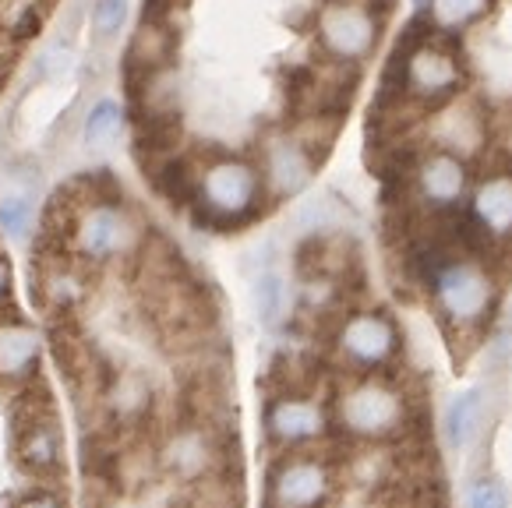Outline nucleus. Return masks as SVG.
<instances>
[{
  "mask_svg": "<svg viewBox=\"0 0 512 508\" xmlns=\"http://www.w3.org/2000/svg\"><path fill=\"white\" fill-rule=\"evenodd\" d=\"M269 191L262 170L251 156L241 152H216L191 170V205L198 219L209 226H244L262 216Z\"/></svg>",
  "mask_w": 512,
  "mask_h": 508,
  "instance_id": "obj_1",
  "label": "nucleus"
},
{
  "mask_svg": "<svg viewBox=\"0 0 512 508\" xmlns=\"http://www.w3.org/2000/svg\"><path fill=\"white\" fill-rule=\"evenodd\" d=\"M145 240L149 237H145L142 216L131 205H124L121 195L75 202L71 205L68 226L61 233L64 251L75 254L78 262H85L89 269L121 262V258H135L145 247Z\"/></svg>",
  "mask_w": 512,
  "mask_h": 508,
  "instance_id": "obj_2",
  "label": "nucleus"
},
{
  "mask_svg": "<svg viewBox=\"0 0 512 508\" xmlns=\"http://www.w3.org/2000/svg\"><path fill=\"white\" fill-rule=\"evenodd\" d=\"M332 424L339 434H347L364 445L400 438L410 427V396L403 385L382 371L354 374L332 396Z\"/></svg>",
  "mask_w": 512,
  "mask_h": 508,
  "instance_id": "obj_3",
  "label": "nucleus"
},
{
  "mask_svg": "<svg viewBox=\"0 0 512 508\" xmlns=\"http://www.w3.org/2000/svg\"><path fill=\"white\" fill-rule=\"evenodd\" d=\"M428 290L438 318L452 332H477L488 325L498 304V279L484 258L470 251L435 254L428 269Z\"/></svg>",
  "mask_w": 512,
  "mask_h": 508,
  "instance_id": "obj_4",
  "label": "nucleus"
},
{
  "mask_svg": "<svg viewBox=\"0 0 512 508\" xmlns=\"http://www.w3.org/2000/svg\"><path fill=\"white\" fill-rule=\"evenodd\" d=\"M392 75H396V96L421 110H435L467 89V64L460 50L449 36H435V32L403 43Z\"/></svg>",
  "mask_w": 512,
  "mask_h": 508,
  "instance_id": "obj_5",
  "label": "nucleus"
},
{
  "mask_svg": "<svg viewBox=\"0 0 512 508\" xmlns=\"http://www.w3.org/2000/svg\"><path fill=\"white\" fill-rule=\"evenodd\" d=\"M385 18L375 0H325L315 15V43L329 64L361 68L382 43Z\"/></svg>",
  "mask_w": 512,
  "mask_h": 508,
  "instance_id": "obj_6",
  "label": "nucleus"
},
{
  "mask_svg": "<svg viewBox=\"0 0 512 508\" xmlns=\"http://www.w3.org/2000/svg\"><path fill=\"white\" fill-rule=\"evenodd\" d=\"M332 350H336L339 364L354 374L389 371L403 350L400 325L389 311H378V307L350 311L339 318L336 332H332Z\"/></svg>",
  "mask_w": 512,
  "mask_h": 508,
  "instance_id": "obj_7",
  "label": "nucleus"
},
{
  "mask_svg": "<svg viewBox=\"0 0 512 508\" xmlns=\"http://www.w3.org/2000/svg\"><path fill=\"white\" fill-rule=\"evenodd\" d=\"M255 163L262 170L269 202H294L311 187L318 166H322V156L297 135L294 127H279V131H269L262 138Z\"/></svg>",
  "mask_w": 512,
  "mask_h": 508,
  "instance_id": "obj_8",
  "label": "nucleus"
},
{
  "mask_svg": "<svg viewBox=\"0 0 512 508\" xmlns=\"http://www.w3.org/2000/svg\"><path fill=\"white\" fill-rule=\"evenodd\" d=\"M336 473L329 459L294 449L279 459L265 480V508H322L332 498Z\"/></svg>",
  "mask_w": 512,
  "mask_h": 508,
  "instance_id": "obj_9",
  "label": "nucleus"
},
{
  "mask_svg": "<svg viewBox=\"0 0 512 508\" xmlns=\"http://www.w3.org/2000/svg\"><path fill=\"white\" fill-rule=\"evenodd\" d=\"M470 187H474V173H470L467 159L456 156V152L428 145L410 163V195L421 209L435 212V216L460 209L467 202Z\"/></svg>",
  "mask_w": 512,
  "mask_h": 508,
  "instance_id": "obj_10",
  "label": "nucleus"
},
{
  "mask_svg": "<svg viewBox=\"0 0 512 508\" xmlns=\"http://www.w3.org/2000/svg\"><path fill=\"white\" fill-rule=\"evenodd\" d=\"M265 438L279 449H308L322 441L332 427V413L322 399L304 389H283L262 410Z\"/></svg>",
  "mask_w": 512,
  "mask_h": 508,
  "instance_id": "obj_11",
  "label": "nucleus"
},
{
  "mask_svg": "<svg viewBox=\"0 0 512 508\" xmlns=\"http://www.w3.org/2000/svg\"><path fill=\"white\" fill-rule=\"evenodd\" d=\"M491 113L484 110V103L470 92L452 96L449 103L435 106L428 117V135L435 149L456 152L467 163L481 159L491 149Z\"/></svg>",
  "mask_w": 512,
  "mask_h": 508,
  "instance_id": "obj_12",
  "label": "nucleus"
},
{
  "mask_svg": "<svg viewBox=\"0 0 512 508\" xmlns=\"http://www.w3.org/2000/svg\"><path fill=\"white\" fill-rule=\"evenodd\" d=\"M159 470L166 477H174L177 484H205L219 473L223 463V445L216 438V427L202 424V420H188V424L174 427L166 434L163 445L156 452Z\"/></svg>",
  "mask_w": 512,
  "mask_h": 508,
  "instance_id": "obj_13",
  "label": "nucleus"
},
{
  "mask_svg": "<svg viewBox=\"0 0 512 508\" xmlns=\"http://www.w3.org/2000/svg\"><path fill=\"white\" fill-rule=\"evenodd\" d=\"M15 452L18 463L39 477L64 470V431L46 396L22 410V420L15 424Z\"/></svg>",
  "mask_w": 512,
  "mask_h": 508,
  "instance_id": "obj_14",
  "label": "nucleus"
},
{
  "mask_svg": "<svg viewBox=\"0 0 512 508\" xmlns=\"http://www.w3.org/2000/svg\"><path fill=\"white\" fill-rule=\"evenodd\" d=\"M470 223L491 244H512V166H498L474 180L467 195Z\"/></svg>",
  "mask_w": 512,
  "mask_h": 508,
  "instance_id": "obj_15",
  "label": "nucleus"
},
{
  "mask_svg": "<svg viewBox=\"0 0 512 508\" xmlns=\"http://www.w3.org/2000/svg\"><path fill=\"white\" fill-rule=\"evenodd\" d=\"M43 364V332L18 314H0V381L29 385Z\"/></svg>",
  "mask_w": 512,
  "mask_h": 508,
  "instance_id": "obj_16",
  "label": "nucleus"
},
{
  "mask_svg": "<svg viewBox=\"0 0 512 508\" xmlns=\"http://www.w3.org/2000/svg\"><path fill=\"white\" fill-rule=\"evenodd\" d=\"M89 286V265L78 262L75 254H68L64 247L39 262L36 290L39 300L50 311H75V307H82V300L89 297Z\"/></svg>",
  "mask_w": 512,
  "mask_h": 508,
  "instance_id": "obj_17",
  "label": "nucleus"
},
{
  "mask_svg": "<svg viewBox=\"0 0 512 508\" xmlns=\"http://www.w3.org/2000/svg\"><path fill=\"white\" fill-rule=\"evenodd\" d=\"M174 53H177L174 29L159 15H145V22L138 25L135 39L128 46V71L138 82V78L152 75V71L174 68Z\"/></svg>",
  "mask_w": 512,
  "mask_h": 508,
  "instance_id": "obj_18",
  "label": "nucleus"
},
{
  "mask_svg": "<svg viewBox=\"0 0 512 508\" xmlns=\"http://www.w3.org/2000/svg\"><path fill=\"white\" fill-rule=\"evenodd\" d=\"M156 392L142 371H121L103 385V410L113 424H142L152 413Z\"/></svg>",
  "mask_w": 512,
  "mask_h": 508,
  "instance_id": "obj_19",
  "label": "nucleus"
},
{
  "mask_svg": "<svg viewBox=\"0 0 512 508\" xmlns=\"http://www.w3.org/2000/svg\"><path fill=\"white\" fill-rule=\"evenodd\" d=\"M484 413H488V396H484L481 385H470V389L456 392L445 406V441H449L452 452H463L470 449L477 441L484 427Z\"/></svg>",
  "mask_w": 512,
  "mask_h": 508,
  "instance_id": "obj_20",
  "label": "nucleus"
},
{
  "mask_svg": "<svg viewBox=\"0 0 512 508\" xmlns=\"http://www.w3.org/2000/svg\"><path fill=\"white\" fill-rule=\"evenodd\" d=\"M495 11V0H428L421 8L424 29L435 36H463Z\"/></svg>",
  "mask_w": 512,
  "mask_h": 508,
  "instance_id": "obj_21",
  "label": "nucleus"
},
{
  "mask_svg": "<svg viewBox=\"0 0 512 508\" xmlns=\"http://www.w3.org/2000/svg\"><path fill=\"white\" fill-rule=\"evenodd\" d=\"M124 127H128V113L113 96H103L85 110L82 120V142L89 152H103L124 138Z\"/></svg>",
  "mask_w": 512,
  "mask_h": 508,
  "instance_id": "obj_22",
  "label": "nucleus"
},
{
  "mask_svg": "<svg viewBox=\"0 0 512 508\" xmlns=\"http://www.w3.org/2000/svg\"><path fill=\"white\" fill-rule=\"evenodd\" d=\"M287 300H290L287 279L265 265L255 276V283H251V304H255L258 322H262L265 329H276V325L283 322V314H287Z\"/></svg>",
  "mask_w": 512,
  "mask_h": 508,
  "instance_id": "obj_23",
  "label": "nucleus"
},
{
  "mask_svg": "<svg viewBox=\"0 0 512 508\" xmlns=\"http://www.w3.org/2000/svg\"><path fill=\"white\" fill-rule=\"evenodd\" d=\"M128 15H131V4L128 0H96L92 4V32H96L99 39H113L121 36L124 25H128Z\"/></svg>",
  "mask_w": 512,
  "mask_h": 508,
  "instance_id": "obj_24",
  "label": "nucleus"
},
{
  "mask_svg": "<svg viewBox=\"0 0 512 508\" xmlns=\"http://www.w3.org/2000/svg\"><path fill=\"white\" fill-rule=\"evenodd\" d=\"M32 226H36V205H32V198H4L0 202V230L8 233V237L22 240L32 233Z\"/></svg>",
  "mask_w": 512,
  "mask_h": 508,
  "instance_id": "obj_25",
  "label": "nucleus"
},
{
  "mask_svg": "<svg viewBox=\"0 0 512 508\" xmlns=\"http://www.w3.org/2000/svg\"><path fill=\"white\" fill-rule=\"evenodd\" d=\"M467 508H512L509 487L495 473H481L467 484Z\"/></svg>",
  "mask_w": 512,
  "mask_h": 508,
  "instance_id": "obj_26",
  "label": "nucleus"
},
{
  "mask_svg": "<svg viewBox=\"0 0 512 508\" xmlns=\"http://www.w3.org/2000/svg\"><path fill=\"white\" fill-rule=\"evenodd\" d=\"M11 508H68V501H64V494H57V491H29V494H22Z\"/></svg>",
  "mask_w": 512,
  "mask_h": 508,
  "instance_id": "obj_27",
  "label": "nucleus"
},
{
  "mask_svg": "<svg viewBox=\"0 0 512 508\" xmlns=\"http://www.w3.org/2000/svg\"><path fill=\"white\" fill-rule=\"evenodd\" d=\"M495 142H498V149H502L505 163L512 166V120H505L502 127L491 124V145H495Z\"/></svg>",
  "mask_w": 512,
  "mask_h": 508,
  "instance_id": "obj_28",
  "label": "nucleus"
},
{
  "mask_svg": "<svg viewBox=\"0 0 512 508\" xmlns=\"http://www.w3.org/2000/svg\"><path fill=\"white\" fill-rule=\"evenodd\" d=\"M11 290H15V272H11V262L0 254V307L11 300Z\"/></svg>",
  "mask_w": 512,
  "mask_h": 508,
  "instance_id": "obj_29",
  "label": "nucleus"
},
{
  "mask_svg": "<svg viewBox=\"0 0 512 508\" xmlns=\"http://www.w3.org/2000/svg\"><path fill=\"white\" fill-rule=\"evenodd\" d=\"M410 4H417V8H424V4H428V0H410Z\"/></svg>",
  "mask_w": 512,
  "mask_h": 508,
  "instance_id": "obj_30",
  "label": "nucleus"
}]
</instances>
